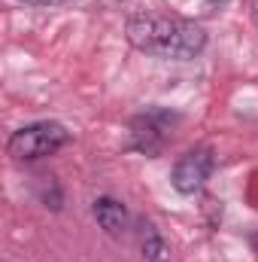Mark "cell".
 <instances>
[{"label":"cell","instance_id":"obj_8","mask_svg":"<svg viewBox=\"0 0 258 262\" xmlns=\"http://www.w3.org/2000/svg\"><path fill=\"white\" fill-rule=\"evenodd\" d=\"M252 250L258 253V235H252Z\"/></svg>","mask_w":258,"mask_h":262},{"label":"cell","instance_id":"obj_2","mask_svg":"<svg viewBox=\"0 0 258 262\" xmlns=\"http://www.w3.org/2000/svg\"><path fill=\"white\" fill-rule=\"evenodd\" d=\"M67 140L70 134L61 122H31L24 128L12 131V137L6 140V152L18 162H34V159L58 152Z\"/></svg>","mask_w":258,"mask_h":262},{"label":"cell","instance_id":"obj_3","mask_svg":"<svg viewBox=\"0 0 258 262\" xmlns=\"http://www.w3.org/2000/svg\"><path fill=\"white\" fill-rule=\"evenodd\" d=\"M173 122H176V116L167 110H146L143 116H137L131 122V146L146 156H158L173 131Z\"/></svg>","mask_w":258,"mask_h":262},{"label":"cell","instance_id":"obj_4","mask_svg":"<svg viewBox=\"0 0 258 262\" xmlns=\"http://www.w3.org/2000/svg\"><path fill=\"white\" fill-rule=\"evenodd\" d=\"M213 174V152L210 146H197V149H189L176 168H173V189L183 192V195H194Z\"/></svg>","mask_w":258,"mask_h":262},{"label":"cell","instance_id":"obj_1","mask_svg":"<svg viewBox=\"0 0 258 262\" xmlns=\"http://www.w3.org/2000/svg\"><path fill=\"white\" fill-rule=\"evenodd\" d=\"M128 43L134 49L155 55V58H170V61H189L203 52L207 34L200 25L189 18H173V15H137L128 21Z\"/></svg>","mask_w":258,"mask_h":262},{"label":"cell","instance_id":"obj_6","mask_svg":"<svg viewBox=\"0 0 258 262\" xmlns=\"http://www.w3.org/2000/svg\"><path fill=\"white\" fill-rule=\"evenodd\" d=\"M140 244H143V262H176L173 259V250L170 244L158 235L155 226L143 223V232H140Z\"/></svg>","mask_w":258,"mask_h":262},{"label":"cell","instance_id":"obj_7","mask_svg":"<svg viewBox=\"0 0 258 262\" xmlns=\"http://www.w3.org/2000/svg\"><path fill=\"white\" fill-rule=\"evenodd\" d=\"M21 3H34V6H58V3H67V0H21Z\"/></svg>","mask_w":258,"mask_h":262},{"label":"cell","instance_id":"obj_5","mask_svg":"<svg viewBox=\"0 0 258 262\" xmlns=\"http://www.w3.org/2000/svg\"><path fill=\"white\" fill-rule=\"evenodd\" d=\"M94 216H97V226L107 235H113V238L125 235V229H128V210H125V204L110 195L94 201Z\"/></svg>","mask_w":258,"mask_h":262}]
</instances>
